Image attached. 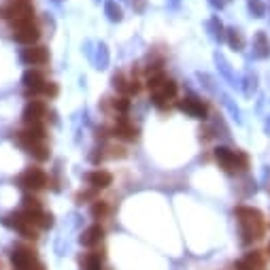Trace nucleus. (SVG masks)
<instances>
[{"label":"nucleus","instance_id":"22","mask_svg":"<svg viewBox=\"0 0 270 270\" xmlns=\"http://www.w3.org/2000/svg\"><path fill=\"white\" fill-rule=\"evenodd\" d=\"M107 15H108L111 22H119V19H121V9L115 2H108L107 4Z\"/></svg>","mask_w":270,"mask_h":270},{"label":"nucleus","instance_id":"19","mask_svg":"<svg viewBox=\"0 0 270 270\" xmlns=\"http://www.w3.org/2000/svg\"><path fill=\"white\" fill-rule=\"evenodd\" d=\"M228 43H230V47H232V49H243V45H245L243 34L239 30H234V28L228 30Z\"/></svg>","mask_w":270,"mask_h":270},{"label":"nucleus","instance_id":"12","mask_svg":"<svg viewBox=\"0 0 270 270\" xmlns=\"http://www.w3.org/2000/svg\"><path fill=\"white\" fill-rule=\"evenodd\" d=\"M22 60L26 64H32V66H36V64H45L49 60V54L47 49L41 47V45H30L28 49L22 51Z\"/></svg>","mask_w":270,"mask_h":270},{"label":"nucleus","instance_id":"30","mask_svg":"<svg viewBox=\"0 0 270 270\" xmlns=\"http://www.w3.org/2000/svg\"><path fill=\"white\" fill-rule=\"evenodd\" d=\"M132 4L136 6V11H143V6H145V0H132Z\"/></svg>","mask_w":270,"mask_h":270},{"label":"nucleus","instance_id":"4","mask_svg":"<svg viewBox=\"0 0 270 270\" xmlns=\"http://www.w3.org/2000/svg\"><path fill=\"white\" fill-rule=\"evenodd\" d=\"M11 262L15 270H45L43 264L36 260V255L32 249H26V247H17L11 255Z\"/></svg>","mask_w":270,"mask_h":270},{"label":"nucleus","instance_id":"13","mask_svg":"<svg viewBox=\"0 0 270 270\" xmlns=\"http://www.w3.org/2000/svg\"><path fill=\"white\" fill-rule=\"evenodd\" d=\"M102 236H105V230H102V226H92V228H87L85 232L81 234V239H79V243L83 247H94V245H98V243L102 241Z\"/></svg>","mask_w":270,"mask_h":270},{"label":"nucleus","instance_id":"29","mask_svg":"<svg viewBox=\"0 0 270 270\" xmlns=\"http://www.w3.org/2000/svg\"><path fill=\"white\" fill-rule=\"evenodd\" d=\"M234 268H236V270H255V268L249 264V262H245V260H239V262L234 264Z\"/></svg>","mask_w":270,"mask_h":270},{"label":"nucleus","instance_id":"11","mask_svg":"<svg viewBox=\"0 0 270 270\" xmlns=\"http://www.w3.org/2000/svg\"><path fill=\"white\" fill-rule=\"evenodd\" d=\"M45 81L43 75L38 70H26L24 75V87H26V96H34V94H43V87H45Z\"/></svg>","mask_w":270,"mask_h":270},{"label":"nucleus","instance_id":"8","mask_svg":"<svg viewBox=\"0 0 270 270\" xmlns=\"http://www.w3.org/2000/svg\"><path fill=\"white\" fill-rule=\"evenodd\" d=\"M4 226H9L13 230H17L19 234H24L26 239H36V232H34V228H32V223L26 219L24 213H11V215H6L4 219H2Z\"/></svg>","mask_w":270,"mask_h":270},{"label":"nucleus","instance_id":"32","mask_svg":"<svg viewBox=\"0 0 270 270\" xmlns=\"http://www.w3.org/2000/svg\"><path fill=\"white\" fill-rule=\"evenodd\" d=\"M268 253H270V243H268Z\"/></svg>","mask_w":270,"mask_h":270},{"label":"nucleus","instance_id":"6","mask_svg":"<svg viewBox=\"0 0 270 270\" xmlns=\"http://www.w3.org/2000/svg\"><path fill=\"white\" fill-rule=\"evenodd\" d=\"M175 96H177V83L172 81V79H164L151 92V100H153V105H156V107L164 108L166 105H168V100H172Z\"/></svg>","mask_w":270,"mask_h":270},{"label":"nucleus","instance_id":"24","mask_svg":"<svg viewBox=\"0 0 270 270\" xmlns=\"http://www.w3.org/2000/svg\"><path fill=\"white\" fill-rule=\"evenodd\" d=\"M249 9H251V13L255 17H264V4H262L260 0H251V2H249Z\"/></svg>","mask_w":270,"mask_h":270},{"label":"nucleus","instance_id":"5","mask_svg":"<svg viewBox=\"0 0 270 270\" xmlns=\"http://www.w3.org/2000/svg\"><path fill=\"white\" fill-rule=\"evenodd\" d=\"M17 183H19V188H24L28 191H38L47 185V175L41 168H28L19 175Z\"/></svg>","mask_w":270,"mask_h":270},{"label":"nucleus","instance_id":"1","mask_svg":"<svg viewBox=\"0 0 270 270\" xmlns=\"http://www.w3.org/2000/svg\"><path fill=\"white\" fill-rule=\"evenodd\" d=\"M236 217L241 221V234H243V243L245 245L264 234V217H262L258 209L239 207L236 209Z\"/></svg>","mask_w":270,"mask_h":270},{"label":"nucleus","instance_id":"14","mask_svg":"<svg viewBox=\"0 0 270 270\" xmlns=\"http://www.w3.org/2000/svg\"><path fill=\"white\" fill-rule=\"evenodd\" d=\"M87 181L92 188L102 189V188H108V185L113 183V177H111V172H107V170H94L87 175Z\"/></svg>","mask_w":270,"mask_h":270},{"label":"nucleus","instance_id":"10","mask_svg":"<svg viewBox=\"0 0 270 270\" xmlns=\"http://www.w3.org/2000/svg\"><path fill=\"white\" fill-rule=\"evenodd\" d=\"M45 105L43 102H38V100H30L28 105H26L24 108V121H26V126H36V124H41L43 117H45Z\"/></svg>","mask_w":270,"mask_h":270},{"label":"nucleus","instance_id":"26","mask_svg":"<svg viewBox=\"0 0 270 270\" xmlns=\"http://www.w3.org/2000/svg\"><path fill=\"white\" fill-rule=\"evenodd\" d=\"M43 94L47 96V98H54V96H57V85L55 83H45V87H43Z\"/></svg>","mask_w":270,"mask_h":270},{"label":"nucleus","instance_id":"15","mask_svg":"<svg viewBox=\"0 0 270 270\" xmlns=\"http://www.w3.org/2000/svg\"><path fill=\"white\" fill-rule=\"evenodd\" d=\"M136 134H138V130H136V128H134L132 124H128L124 117H121V119L117 121V126L113 128V136H117V138L134 140V138H136Z\"/></svg>","mask_w":270,"mask_h":270},{"label":"nucleus","instance_id":"3","mask_svg":"<svg viewBox=\"0 0 270 270\" xmlns=\"http://www.w3.org/2000/svg\"><path fill=\"white\" fill-rule=\"evenodd\" d=\"M2 15L15 26V24H24V22H32L34 9H32V4L28 2V0H15V2H11L2 11Z\"/></svg>","mask_w":270,"mask_h":270},{"label":"nucleus","instance_id":"28","mask_svg":"<svg viewBox=\"0 0 270 270\" xmlns=\"http://www.w3.org/2000/svg\"><path fill=\"white\" fill-rule=\"evenodd\" d=\"M94 196H96V188H94L92 191H81V194L77 196V202L83 204V200H87V198H94Z\"/></svg>","mask_w":270,"mask_h":270},{"label":"nucleus","instance_id":"7","mask_svg":"<svg viewBox=\"0 0 270 270\" xmlns=\"http://www.w3.org/2000/svg\"><path fill=\"white\" fill-rule=\"evenodd\" d=\"M13 38H15L17 43L32 45V43H36L38 38H41V32H38L34 22H24V24L13 26Z\"/></svg>","mask_w":270,"mask_h":270},{"label":"nucleus","instance_id":"27","mask_svg":"<svg viewBox=\"0 0 270 270\" xmlns=\"http://www.w3.org/2000/svg\"><path fill=\"white\" fill-rule=\"evenodd\" d=\"M113 85L119 89V92H126V87H128V83L124 81V77L117 75V77H113Z\"/></svg>","mask_w":270,"mask_h":270},{"label":"nucleus","instance_id":"25","mask_svg":"<svg viewBox=\"0 0 270 270\" xmlns=\"http://www.w3.org/2000/svg\"><path fill=\"white\" fill-rule=\"evenodd\" d=\"M140 92V83H138V79H130V81H128V87H126V94H134V96H136Z\"/></svg>","mask_w":270,"mask_h":270},{"label":"nucleus","instance_id":"16","mask_svg":"<svg viewBox=\"0 0 270 270\" xmlns=\"http://www.w3.org/2000/svg\"><path fill=\"white\" fill-rule=\"evenodd\" d=\"M22 147H26L28 149V153H32L36 160H41V162H45V160L49 158V149L45 143H24Z\"/></svg>","mask_w":270,"mask_h":270},{"label":"nucleus","instance_id":"31","mask_svg":"<svg viewBox=\"0 0 270 270\" xmlns=\"http://www.w3.org/2000/svg\"><path fill=\"white\" fill-rule=\"evenodd\" d=\"M211 4H213L215 9H217V6H219V9H221V4H223V2H221V0H211Z\"/></svg>","mask_w":270,"mask_h":270},{"label":"nucleus","instance_id":"21","mask_svg":"<svg viewBox=\"0 0 270 270\" xmlns=\"http://www.w3.org/2000/svg\"><path fill=\"white\" fill-rule=\"evenodd\" d=\"M245 262H249V264H251L255 270H262V268H264V258L260 255V251H251V253H247Z\"/></svg>","mask_w":270,"mask_h":270},{"label":"nucleus","instance_id":"18","mask_svg":"<svg viewBox=\"0 0 270 270\" xmlns=\"http://www.w3.org/2000/svg\"><path fill=\"white\" fill-rule=\"evenodd\" d=\"M81 268L83 270H102V260L98 253H87L81 262Z\"/></svg>","mask_w":270,"mask_h":270},{"label":"nucleus","instance_id":"17","mask_svg":"<svg viewBox=\"0 0 270 270\" xmlns=\"http://www.w3.org/2000/svg\"><path fill=\"white\" fill-rule=\"evenodd\" d=\"M255 55L258 57H268L270 55V43L266 41V34L264 32H258L255 34Z\"/></svg>","mask_w":270,"mask_h":270},{"label":"nucleus","instance_id":"20","mask_svg":"<svg viewBox=\"0 0 270 270\" xmlns=\"http://www.w3.org/2000/svg\"><path fill=\"white\" fill-rule=\"evenodd\" d=\"M107 213H108V204L102 202V200H94V204H92V217L94 219H102Z\"/></svg>","mask_w":270,"mask_h":270},{"label":"nucleus","instance_id":"9","mask_svg":"<svg viewBox=\"0 0 270 270\" xmlns=\"http://www.w3.org/2000/svg\"><path fill=\"white\" fill-rule=\"evenodd\" d=\"M179 111L188 113L189 117H196V119H207V107L202 105V100L194 98V96H188V98L179 100L177 102Z\"/></svg>","mask_w":270,"mask_h":270},{"label":"nucleus","instance_id":"23","mask_svg":"<svg viewBox=\"0 0 270 270\" xmlns=\"http://www.w3.org/2000/svg\"><path fill=\"white\" fill-rule=\"evenodd\" d=\"M113 108L119 113H128V108H130V100L126 98V96H121V98H115L113 100Z\"/></svg>","mask_w":270,"mask_h":270},{"label":"nucleus","instance_id":"2","mask_svg":"<svg viewBox=\"0 0 270 270\" xmlns=\"http://www.w3.org/2000/svg\"><path fill=\"white\" fill-rule=\"evenodd\" d=\"M215 160L219 162V166L228 172V175H234V172H239V170L249 168V160H247L245 153L232 151V149H228V147H217Z\"/></svg>","mask_w":270,"mask_h":270}]
</instances>
